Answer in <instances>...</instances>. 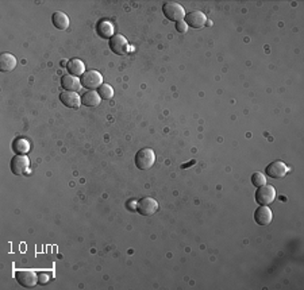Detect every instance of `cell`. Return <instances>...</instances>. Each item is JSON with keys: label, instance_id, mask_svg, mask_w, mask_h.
Here are the masks:
<instances>
[{"label": "cell", "instance_id": "obj_1", "mask_svg": "<svg viewBox=\"0 0 304 290\" xmlns=\"http://www.w3.org/2000/svg\"><path fill=\"white\" fill-rule=\"evenodd\" d=\"M162 12H164V16H166V19L176 22V23L184 21L187 15L184 7L179 3H175V1H168L162 5Z\"/></svg>", "mask_w": 304, "mask_h": 290}, {"label": "cell", "instance_id": "obj_2", "mask_svg": "<svg viewBox=\"0 0 304 290\" xmlns=\"http://www.w3.org/2000/svg\"><path fill=\"white\" fill-rule=\"evenodd\" d=\"M155 162V154L154 151L145 147L135 154V166L138 167L139 170H148L150 167H153Z\"/></svg>", "mask_w": 304, "mask_h": 290}, {"label": "cell", "instance_id": "obj_3", "mask_svg": "<svg viewBox=\"0 0 304 290\" xmlns=\"http://www.w3.org/2000/svg\"><path fill=\"white\" fill-rule=\"evenodd\" d=\"M80 81H81V85H83L84 88L89 89V91L99 89L103 85V77H102V74L98 70H87L81 76Z\"/></svg>", "mask_w": 304, "mask_h": 290}, {"label": "cell", "instance_id": "obj_4", "mask_svg": "<svg viewBox=\"0 0 304 290\" xmlns=\"http://www.w3.org/2000/svg\"><path fill=\"white\" fill-rule=\"evenodd\" d=\"M15 280L18 284L23 288H34L38 284V275L34 270H16L15 271Z\"/></svg>", "mask_w": 304, "mask_h": 290}, {"label": "cell", "instance_id": "obj_5", "mask_svg": "<svg viewBox=\"0 0 304 290\" xmlns=\"http://www.w3.org/2000/svg\"><path fill=\"white\" fill-rule=\"evenodd\" d=\"M274 198H276V189L272 185H264L258 188L256 192V201L260 205H268L274 201Z\"/></svg>", "mask_w": 304, "mask_h": 290}, {"label": "cell", "instance_id": "obj_6", "mask_svg": "<svg viewBox=\"0 0 304 290\" xmlns=\"http://www.w3.org/2000/svg\"><path fill=\"white\" fill-rule=\"evenodd\" d=\"M110 49H111V52L118 54V56H124V54H127L130 50L129 42H127V39H126L123 35H120V34L113 35V38H110Z\"/></svg>", "mask_w": 304, "mask_h": 290}, {"label": "cell", "instance_id": "obj_7", "mask_svg": "<svg viewBox=\"0 0 304 290\" xmlns=\"http://www.w3.org/2000/svg\"><path fill=\"white\" fill-rule=\"evenodd\" d=\"M11 171L15 174V176H22L25 174L29 167H30V160L26 156H15L11 160L10 163Z\"/></svg>", "mask_w": 304, "mask_h": 290}, {"label": "cell", "instance_id": "obj_8", "mask_svg": "<svg viewBox=\"0 0 304 290\" xmlns=\"http://www.w3.org/2000/svg\"><path fill=\"white\" fill-rule=\"evenodd\" d=\"M137 211L144 216H152L158 211V202L152 197H145L137 204Z\"/></svg>", "mask_w": 304, "mask_h": 290}, {"label": "cell", "instance_id": "obj_9", "mask_svg": "<svg viewBox=\"0 0 304 290\" xmlns=\"http://www.w3.org/2000/svg\"><path fill=\"white\" fill-rule=\"evenodd\" d=\"M288 171V166L285 165L283 161H274L272 163H269L265 169V173L266 176L270 177V178H274V180H280L283 178Z\"/></svg>", "mask_w": 304, "mask_h": 290}, {"label": "cell", "instance_id": "obj_10", "mask_svg": "<svg viewBox=\"0 0 304 290\" xmlns=\"http://www.w3.org/2000/svg\"><path fill=\"white\" fill-rule=\"evenodd\" d=\"M184 22L187 23V26L192 27V29H201L206 26L207 16L201 11H192L187 14Z\"/></svg>", "mask_w": 304, "mask_h": 290}, {"label": "cell", "instance_id": "obj_11", "mask_svg": "<svg viewBox=\"0 0 304 290\" xmlns=\"http://www.w3.org/2000/svg\"><path fill=\"white\" fill-rule=\"evenodd\" d=\"M272 220H273V213H272L270 208H268L266 205H260V208L256 209L254 222L258 226H268V224L272 223Z\"/></svg>", "mask_w": 304, "mask_h": 290}, {"label": "cell", "instance_id": "obj_12", "mask_svg": "<svg viewBox=\"0 0 304 290\" xmlns=\"http://www.w3.org/2000/svg\"><path fill=\"white\" fill-rule=\"evenodd\" d=\"M60 101L68 108H78L80 104H81V98H80L77 92L65 91V92L60 94Z\"/></svg>", "mask_w": 304, "mask_h": 290}, {"label": "cell", "instance_id": "obj_13", "mask_svg": "<svg viewBox=\"0 0 304 290\" xmlns=\"http://www.w3.org/2000/svg\"><path fill=\"white\" fill-rule=\"evenodd\" d=\"M61 85L62 88L65 89V91H69V92H78L80 88L83 87V85H81V81L78 80V77H75L72 74H65V76H62Z\"/></svg>", "mask_w": 304, "mask_h": 290}, {"label": "cell", "instance_id": "obj_14", "mask_svg": "<svg viewBox=\"0 0 304 290\" xmlns=\"http://www.w3.org/2000/svg\"><path fill=\"white\" fill-rule=\"evenodd\" d=\"M67 70L69 72V74H72L75 77H78V76H83L85 73V66H84V63L81 60L72 58V60L68 61Z\"/></svg>", "mask_w": 304, "mask_h": 290}, {"label": "cell", "instance_id": "obj_15", "mask_svg": "<svg viewBox=\"0 0 304 290\" xmlns=\"http://www.w3.org/2000/svg\"><path fill=\"white\" fill-rule=\"evenodd\" d=\"M16 66V58L11 53H3L0 56V70L10 72Z\"/></svg>", "mask_w": 304, "mask_h": 290}, {"label": "cell", "instance_id": "obj_16", "mask_svg": "<svg viewBox=\"0 0 304 290\" xmlns=\"http://www.w3.org/2000/svg\"><path fill=\"white\" fill-rule=\"evenodd\" d=\"M52 22L58 30H67L69 27V18H68L67 14H64L61 11H56L53 14Z\"/></svg>", "mask_w": 304, "mask_h": 290}, {"label": "cell", "instance_id": "obj_17", "mask_svg": "<svg viewBox=\"0 0 304 290\" xmlns=\"http://www.w3.org/2000/svg\"><path fill=\"white\" fill-rule=\"evenodd\" d=\"M99 103H100V96L95 91H88L81 97V104H84L85 107H96Z\"/></svg>", "mask_w": 304, "mask_h": 290}, {"label": "cell", "instance_id": "obj_18", "mask_svg": "<svg viewBox=\"0 0 304 290\" xmlns=\"http://www.w3.org/2000/svg\"><path fill=\"white\" fill-rule=\"evenodd\" d=\"M12 149L18 156H26V153H29V150H30V143L23 138H18V139L14 140Z\"/></svg>", "mask_w": 304, "mask_h": 290}, {"label": "cell", "instance_id": "obj_19", "mask_svg": "<svg viewBox=\"0 0 304 290\" xmlns=\"http://www.w3.org/2000/svg\"><path fill=\"white\" fill-rule=\"evenodd\" d=\"M96 30H98V34L102 36V38H106V39H110V38H113L114 27H113V25L110 23V22L103 21V22H100V23H98V27H96Z\"/></svg>", "mask_w": 304, "mask_h": 290}, {"label": "cell", "instance_id": "obj_20", "mask_svg": "<svg viewBox=\"0 0 304 290\" xmlns=\"http://www.w3.org/2000/svg\"><path fill=\"white\" fill-rule=\"evenodd\" d=\"M250 181H252V184L256 188H261L264 187V185H266V178H265V176H264L263 173H260V171L253 173L252 177H250Z\"/></svg>", "mask_w": 304, "mask_h": 290}, {"label": "cell", "instance_id": "obj_21", "mask_svg": "<svg viewBox=\"0 0 304 290\" xmlns=\"http://www.w3.org/2000/svg\"><path fill=\"white\" fill-rule=\"evenodd\" d=\"M98 94H99V96H100V98L110 100V98H113V96H114V89H113V87H110L109 84H103V85L99 88Z\"/></svg>", "mask_w": 304, "mask_h": 290}, {"label": "cell", "instance_id": "obj_22", "mask_svg": "<svg viewBox=\"0 0 304 290\" xmlns=\"http://www.w3.org/2000/svg\"><path fill=\"white\" fill-rule=\"evenodd\" d=\"M176 30L179 32H186L187 30H188V26H187V23L184 21H180L176 23Z\"/></svg>", "mask_w": 304, "mask_h": 290}]
</instances>
